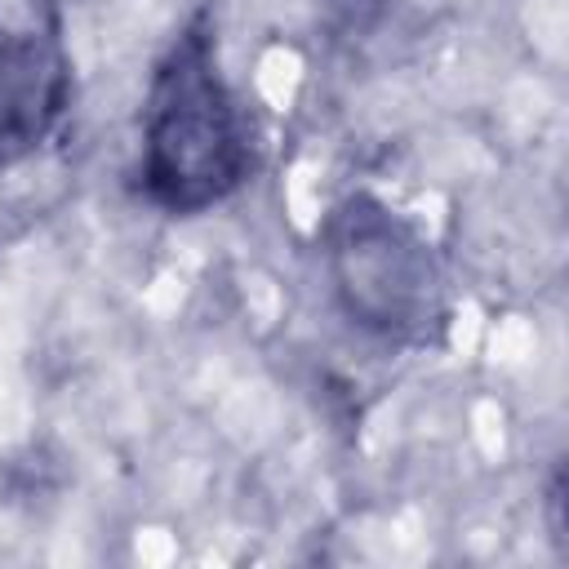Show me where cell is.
Masks as SVG:
<instances>
[{
	"mask_svg": "<svg viewBox=\"0 0 569 569\" xmlns=\"http://www.w3.org/2000/svg\"><path fill=\"white\" fill-rule=\"evenodd\" d=\"M253 169L249 111L222 76L209 9H196L151 67L133 187L151 209L196 218L231 200Z\"/></svg>",
	"mask_w": 569,
	"mask_h": 569,
	"instance_id": "obj_1",
	"label": "cell"
},
{
	"mask_svg": "<svg viewBox=\"0 0 569 569\" xmlns=\"http://www.w3.org/2000/svg\"><path fill=\"white\" fill-rule=\"evenodd\" d=\"M71 107V49L53 0L0 4V164L36 156Z\"/></svg>",
	"mask_w": 569,
	"mask_h": 569,
	"instance_id": "obj_3",
	"label": "cell"
},
{
	"mask_svg": "<svg viewBox=\"0 0 569 569\" xmlns=\"http://www.w3.org/2000/svg\"><path fill=\"white\" fill-rule=\"evenodd\" d=\"M320 262L342 320L387 347H440L453 298L431 240L369 191L342 196L320 222Z\"/></svg>",
	"mask_w": 569,
	"mask_h": 569,
	"instance_id": "obj_2",
	"label": "cell"
}]
</instances>
